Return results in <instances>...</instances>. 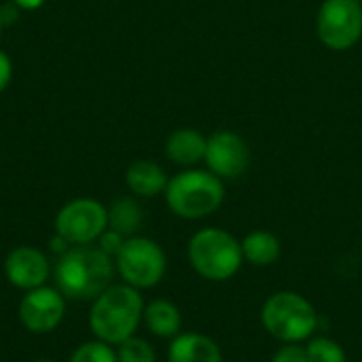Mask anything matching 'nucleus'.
Listing matches in <instances>:
<instances>
[{"label":"nucleus","instance_id":"nucleus-1","mask_svg":"<svg viewBox=\"0 0 362 362\" xmlns=\"http://www.w3.org/2000/svg\"><path fill=\"white\" fill-rule=\"evenodd\" d=\"M55 288L68 301L91 303L100 293H104L117 276L115 259L102 252L95 244L70 246L53 267Z\"/></svg>","mask_w":362,"mask_h":362},{"label":"nucleus","instance_id":"nucleus-2","mask_svg":"<svg viewBox=\"0 0 362 362\" xmlns=\"http://www.w3.org/2000/svg\"><path fill=\"white\" fill-rule=\"evenodd\" d=\"M142 291L125 282H112L104 293H100L91 301L87 325L93 339H100L117 348L121 341L136 335L138 327L142 325Z\"/></svg>","mask_w":362,"mask_h":362},{"label":"nucleus","instance_id":"nucleus-3","mask_svg":"<svg viewBox=\"0 0 362 362\" xmlns=\"http://www.w3.org/2000/svg\"><path fill=\"white\" fill-rule=\"evenodd\" d=\"M187 261L191 269L208 282H227L244 265L242 242L221 227H204L187 242Z\"/></svg>","mask_w":362,"mask_h":362},{"label":"nucleus","instance_id":"nucleus-4","mask_svg":"<svg viewBox=\"0 0 362 362\" xmlns=\"http://www.w3.org/2000/svg\"><path fill=\"white\" fill-rule=\"evenodd\" d=\"M225 180L210 170L187 168L172 176L165 187V204L170 212L185 221L212 216L225 202Z\"/></svg>","mask_w":362,"mask_h":362},{"label":"nucleus","instance_id":"nucleus-5","mask_svg":"<svg viewBox=\"0 0 362 362\" xmlns=\"http://www.w3.org/2000/svg\"><path fill=\"white\" fill-rule=\"evenodd\" d=\"M261 325L280 344H305L318 331V312L301 293L276 291L261 305Z\"/></svg>","mask_w":362,"mask_h":362},{"label":"nucleus","instance_id":"nucleus-6","mask_svg":"<svg viewBox=\"0 0 362 362\" xmlns=\"http://www.w3.org/2000/svg\"><path fill=\"white\" fill-rule=\"evenodd\" d=\"M115 269L121 282L138 291H151L165 278L168 255L159 242L144 235H132L117 252Z\"/></svg>","mask_w":362,"mask_h":362},{"label":"nucleus","instance_id":"nucleus-7","mask_svg":"<svg viewBox=\"0 0 362 362\" xmlns=\"http://www.w3.org/2000/svg\"><path fill=\"white\" fill-rule=\"evenodd\" d=\"M53 227L70 246L95 244L108 229V208L93 197L70 199L57 210Z\"/></svg>","mask_w":362,"mask_h":362},{"label":"nucleus","instance_id":"nucleus-8","mask_svg":"<svg viewBox=\"0 0 362 362\" xmlns=\"http://www.w3.org/2000/svg\"><path fill=\"white\" fill-rule=\"evenodd\" d=\"M320 42L331 51H348L362 38L361 0H325L316 15Z\"/></svg>","mask_w":362,"mask_h":362},{"label":"nucleus","instance_id":"nucleus-9","mask_svg":"<svg viewBox=\"0 0 362 362\" xmlns=\"http://www.w3.org/2000/svg\"><path fill=\"white\" fill-rule=\"evenodd\" d=\"M66 303L68 299L55 288V286H38L32 291H25L17 316L21 327L32 335H47L53 333L66 318Z\"/></svg>","mask_w":362,"mask_h":362},{"label":"nucleus","instance_id":"nucleus-10","mask_svg":"<svg viewBox=\"0 0 362 362\" xmlns=\"http://www.w3.org/2000/svg\"><path fill=\"white\" fill-rule=\"evenodd\" d=\"M204 163L221 180H235L250 168V148L240 134L218 129L208 138Z\"/></svg>","mask_w":362,"mask_h":362},{"label":"nucleus","instance_id":"nucleus-11","mask_svg":"<svg viewBox=\"0 0 362 362\" xmlns=\"http://www.w3.org/2000/svg\"><path fill=\"white\" fill-rule=\"evenodd\" d=\"M4 278L11 286L19 291H32L45 286L49 276L53 274L47 255L34 246H17L13 248L2 265Z\"/></svg>","mask_w":362,"mask_h":362},{"label":"nucleus","instance_id":"nucleus-12","mask_svg":"<svg viewBox=\"0 0 362 362\" xmlns=\"http://www.w3.org/2000/svg\"><path fill=\"white\" fill-rule=\"evenodd\" d=\"M221 346L204 333L182 331L168 346V362H223Z\"/></svg>","mask_w":362,"mask_h":362},{"label":"nucleus","instance_id":"nucleus-13","mask_svg":"<svg viewBox=\"0 0 362 362\" xmlns=\"http://www.w3.org/2000/svg\"><path fill=\"white\" fill-rule=\"evenodd\" d=\"M206 146H208V138L199 129L180 127L168 136L165 157L180 168H193L204 161Z\"/></svg>","mask_w":362,"mask_h":362},{"label":"nucleus","instance_id":"nucleus-14","mask_svg":"<svg viewBox=\"0 0 362 362\" xmlns=\"http://www.w3.org/2000/svg\"><path fill=\"white\" fill-rule=\"evenodd\" d=\"M142 325L153 337L159 339H174L178 333H182V314L180 308L163 297H157L148 303H144Z\"/></svg>","mask_w":362,"mask_h":362},{"label":"nucleus","instance_id":"nucleus-15","mask_svg":"<svg viewBox=\"0 0 362 362\" xmlns=\"http://www.w3.org/2000/svg\"><path fill=\"white\" fill-rule=\"evenodd\" d=\"M165 170L151 159H138L125 170V185L136 197H157L165 193L168 187Z\"/></svg>","mask_w":362,"mask_h":362},{"label":"nucleus","instance_id":"nucleus-16","mask_svg":"<svg viewBox=\"0 0 362 362\" xmlns=\"http://www.w3.org/2000/svg\"><path fill=\"white\" fill-rule=\"evenodd\" d=\"M240 242H242L244 263L252 267H272L282 257L280 238L267 229H255L246 233Z\"/></svg>","mask_w":362,"mask_h":362},{"label":"nucleus","instance_id":"nucleus-17","mask_svg":"<svg viewBox=\"0 0 362 362\" xmlns=\"http://www.w3.org/2000/svg\"><path fill=\"white\" fill-rule=\"evenodd\" d=\"M144 223V210L136 197H119L108 208V229L121 233L123 238L138 235Z\"/></svg>","mask_w":362,"mask_h":362},{"label":"nucleus","instance_id":"nucleus-18","mask_svg":"<svg viewBox=\"0 0 362 362\" xmlns=\"http://www.w3.org/2000/svg\"><path fill=\"white\" fill-rule=\"evenodd\" d=\"M308 362H348L344 346L327 335H314L305 341Z\"/></svg>","mask_w":362,"mask_h":362},{"label":"nucleus","instance_id":"nucleus-19","mask_svg":"<svg viewBox=\"0 0 362 362\" xmlns=\"http://www.w3.org/2000/svg\"><path fill=\"white\" fill-rule=\"evenodd\" d=\"M115 350L119 362H157V352L153 344L138 335H132L129 339L121 341Z\"/></svg>","mask_w":362,"mask_h":362},{"label":"nucleus","instance_id":"nucleus-20","mask_svg":"<svg viewBox=\"0 0 362 362\" xmlns=\"http://www.w3.org/2000/svg\"><path fill=\"white\" fill-rule=\"evenodd\" d=\"M68 362H119L115 346H108L100 339L85 341L74 348Z\"/></svg>","mask_w":362,"mask_h":362},{"label":"nucleus","instance_id":"nucleus-21","mask_svg":"<svg viewBox=\"0 0 362 362\" xmlns=\"http://www.w3.org/2000/svg\"><path fill=\"white\" fill-rule=\"evenodd\" d=\"M269 362H308L305 344H280Z\"/></svg>","mask_w":362,"mask_h":362},{"label":"nucleus","instance_id":"nucleus-22","mask_svg":"<svg viewBox=\"0 0 362 362\" xmlns=\"http://www.w3.org/2000/svg\"><path fill=\"white\" fill-rule=\"evenodd\" d=\"M125 240L127 238H123L121 233H117V231H112V229H106L100 238H98V242H95V246L102 250V252H106L108 257H117V252L121 250V246L125 244Z\"/></svg>","mask_w":362,"mask_h":362},{"label":"nucleus","instance_id":"nucleus-23","mask_svg":"<svg viewBox=\"0 0 362 362\" xmlns=\"http://www.w3.org/2000/svg\"><path fill=\"white\" fill-rule=\"evenodd\" d=\"M11 78H13V62L8 57V53H4L0 49V93L8 87Z\"/></svg>","mask_w":362,"mask_h":362},{"label":"nucleus","instance_id":"nucleus-24","mask_svg":"<svg viewBox=\"0 0 362 362\" xmlns=\"http://www.w3.org/2000/svg\"><path fill=\"white\" fill-rule=\"evenodd\" d=\"M68 248H70V244L59 233H53V238L49 240V252H53L55 257H62Z\"/></svg>","mask_w":362,"mask_h":362},{"label":"nucleus","instance_id":"nucleus-25","mask_svg":"<svg viewBox=\"0 0 362 362\" xmlns=\"http://www.w3.org/2000/svg\"><path fill=\"white\" fill-rule=\"evenodd\" d=\"M47 0H11V4H15L21 11H36L45 4Z\"/></svg>","mask_w":362,"mask_h":362},{"label":"nucleus","instance_id":"nucleus-26","mask_svg":"<svg viewBox=\"0 0 362 362\" xmlns=\"http://www.w3.org/2000/svg\"><path fill=\"white\" fill-rule=\"evenodd\" d=\"M34 362H55V361H49V358H38V361Z\"/></svg>","mask_w":362,"mask_h":362},{"label":"nucleus","instance_id":"nucleus-27","mask_svg":"<svg viewBox=\"0 0 362 362\" xmlns=\"http://www.w3.org/2000/svg\"><path fill=\"white\" fill-rule=\"evenodd\" d=\"M2 28H4V21H2V17H0V32H2Z\"/></svg>","mask_w":362,"mask_h":362},{"label":"nucleus","instance_id":"nucleus-28","mask_svg":"<svg viewBox=\"0 0 362 362\" xmlns=\"http://www.w3.org/2000/svg\"><path fill=\"white\" fill-rule=\"evenodd\" d=\"M361 2H362V0H361Z\"/></svg>","mask_w":362,"mask_h":362}]
</instances>
